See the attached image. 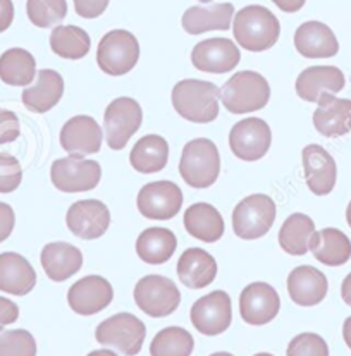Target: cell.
I'll list each match as a JSON object with an SVG mask.
<instances>
[{"instance_id":"cell-1","label":"cell","mask_w":351,"mask_h":356,"mask_svg":"<svg viewBox=\"0 0 351 356\" xmlns=\"http://www.w3.org/2000/svg\"><path fill=\"white\" fill-rule=\"evenodd\" d=\"M233 33L240 47L250 52H263L279 40V19L263 6H246L234 16Z\"/></svg>"},{"instance_id":"cell-2","label":"cell","mask_w":351,"mask_h":356,"mask_svg":"<svg viewBox=\"0 0 351 356\" xmlns=\"http://www.w3.org/2000/svg\"><path fill=\"white\" fill-rule=\"evenodd\" d=\"M172 105L186 121L207 124L219 115V90L211 81L183 79L172 88Z\"/></svg>"},{"instance_id":"cell-3","label":"cell","mask_w":351,"mask_h":356,"mask_svg":"<svg viewBox=\"0 0 351 356\" xmlns=\"http://www.w3.org/2000/svg\"><path fill=\"white\" fill-rule=\"evenodd\" d=\"M267 79L255 71H240L219 90V100L231 114H250L269 104Z\"/></svg>"},{"instance_id":"cell-4","label":"cell","mask_w":351,"mask_h":356,"mask_svg":"<svg viewBox=\"0 0 351 356\" xmlns=\"http://www.w3.org/2000/svg\"><path fill=\"white\" fill-rule=\"evenodd\" d=\"M179 172L191 188H209L220 172V157L215 143L209 138H197L184 145L179 161Z\"/></svg>"},{"instance_id":"cell-5","label":"cell","mask_w":351,"mask_h":356,"mask_svg":"<svg viewBox=\"0 0 351 356\" xmlns=\"http://www.w3.org/2000/svg\"><path fill=\"white\" fill-rule=\"evenodd\" d=\"M145 336H147V327L133 314L112 315L95 330V339L102 346L112 348L126 356L140 353Z\"/></svg>"},{"instance_id":"cell-6","label":"cell","mask_w":351,"mask_h":356,"mask_svg":"<svg viewBox=\"0 0 351 356\" xmlns=\"http://www.w3.org/2000/svg\"><path fill=\"white\" fill-rule=\"evenodd\" d=\"M276 220V203L267 195H252L233 210V231L241 239L266 236Z\"/></svg>"},{"instance_id":"cell-7","label":"cell","mask_w":351,"mask_h":356,"mask_svg":"<svg viewBox=\"0 0 351 356\" xmlns=\"http://www.w3.org/2000/svg\"><path fill=\"white\" fill-rule=\"evenodd\" d=\"M140 59L138 40L126 30L108 31L99 43L97 63L104 72L111 76L128 74Z\"/></svg>"},{"instance_id":"cell-8","label":"cell","mask_w":351,"mask_h":356,"mask_svg":"<svg viewBox=\"0 0 351 356\" xmlns=\"http://www.w3.org/2000/svg\"><path fill=\"white\" fill-rule=\"evenodd\" d=\"M136 305L148 317L161 318L174 314L181 303V293L174 282L164 275H147L135 286Z\"/></svg>"},{"instance_id":"cell-9","label":"cell","mask_w":351,"mask_h":356,"mask_svg":"<svg viewBox=\"0 0 351 356\" xmlns=\"http://www.w3.org/2000/svg\"><path fill=\"white\" fill-rule=\"evenodd\" d=\"M102 177V167L97 161L71 157L59 159L52 163L50 179L59 191L64 193H83V191L95 190Z\"/></svg>"},{"instance_id":"cell-10","label":"cell","mask_w":351,"mask_h":356,"mask_svg":"<svg viewBox=\"0 0 351 356\" xmlns=\"http://www.w3.org/2000/svg\"><path fill=\"white\" fill-rule=\"evenodd\" d=\"M141 122L143 112L135 98L121 97L112 100L104 114V129L108 147L112 150H122L129 138L140 129Z\"/></svg>"},{"instance_id":"cell-11","label":"cell","mask_w":351,"mask_h":356,"mask_svg":"<svg viewBox=\"0 0 351 356\" xmlns=\"http://www.w3.org/2000/svg\"><path fill=\"white\" fill-rule=\"evenodd\" d=\"M191 324L204 336H219L229 329L233 322V303L226 291H212L205 294L190 312Z\"/></svg>"},{"instance_id":"cell-12","label":"cell","mask_w":351,"mask_h":356,"mask_svg":"<svg viewBox=\"0 0 351 356\" xmlns=\"http://www.w3.org/2000/svg\"><path fill=\"white\" fill-rule=\"evenodd\" d=\"M272 143V133L263 119L248 118L233 126L229 134L231 152L245 162L266 157Z\"/></svg>"},{"instance_id":"cell-13","label":"cell","mask_w":351,"mask_h":356,"mask_svg":"<svg viewBox=\"0 0 351 356\" xmlns=\"http://www.w3.org/2000/svg\"><path fill=\"white\" fill-rule=\"evenodd\" d=\"M183 207V191L171 181H155L145 184L138 193V210L152 220H169Z\"/></svg>"},{"instance_id":"cell-14","label":"cell","mask_w":351,"mask_h":356,"mask_svg":"<svg viewBox=\"0 0 351 356\" xmlns=\"http://www.w3.org/2000/svg\"><path fill=\"white\" fill-rule=\"evenodd\" d=\"M66 224L70 231L79 239L102 238L111 226V212L107 205L99 200H81L72 203L67 210Z\"/></svg>"},{"instance_id":"cell-15","label":"cell","mask_w":351,"mask_h":356,"mask_svg":"<svg viewBox=\"0 0 351 356\" xmlns=\"http://www.w3.org/2000/svg\"><path fill=\"white\" fill-rule=\"evenodd\" d=\"M279 294L267 282H252L241 291L240 314L250 325H266L277 317Z\"/></svg>"},{"instance_id":"cell-16","label":"cell","mask_w":351,"mask_h":356,"mask_svg":"<svg viewBox=\"0 0 351 356\" xmlns=\"http://www.w3.org/2000/svg\"><path fill=\"white\" fill-rule=\"evenodd\" d=\"M241 60L240 49L229 38H209L197 43L191 52V63L198 71L211 74L231 72Z\"/></svg>"},{"instance_id":"cell-17","label":"cell","mask_w":351,"mask_h":356,"mask_svg":"<svg viewBox=\"0 0 351 356\" xmlns=\"http://www.w3.org/2000/svg\"><path fill=\"white\" fill-rule=\"evenodd\" d=\"M114 289L107 279L100 275H86L71 286L67 303L79 315H95L112 303Z\"/></svg>"},{"instance_id":"cell-18","label":"cell","mask_w":351,"mask_h":356,"mask_svg":"<svg viewBox=\"0 0 351 356\" xmlns=\"http://www.w3.org/2000/svg\"><path fill=\"white\" fill-rule=\"evenodd\" d=\"M104 133L90 115H74L60 129V145L70 155L85 157L100 152Z\"/></svg>"},{"instance_id":"cell-19","label":"cell","mask_w":351,"mask_h":356,"mask_svg":"<svg viewBox=\"0 0 351 356\" xmlns=\"http://www.w3.org/2000/svg\"><path fill=\"white\" fill-rule=\"evenodd\" d=\"M345 74L334 65L307 67L296 79V93L305 102L318 104L324 95H336L345 88Z\"/></svg>"},{"instance_id":"cell-20","label":"cell","mask_w":351,"mask_h":356,"mask_svg":"<svg viewBox=\"0 0 351 356\" xmlns=\"http://www.w3.org/2000/svg\"><path fill=\"white\" fill-rule=\"evenodd\" d=\"M303 170L309 190L313 195H329L336 186L338 167L334 159L320 145H309L303 148Z\"/></svg>"},{"instance_id":"cell-21","label":"cell","mask_w":351,"mask_h":356,"mask_svg":"<svg viewBox=\"0 0 351 356\" xmlns=\"http://www.w3.org/2000/svg\"><path fill=\"white\" fill-rule=\"evenodd\" d=\"M295 47L307 59H329L339 52L336 35L320 21H307L295 33Z\"/></svg>"},{"instance_id":"cell-22","label":"cell","mask_w":351,"mask_h":356,"mask_svg":"<svg viewBox=\"0 0 351 356\" xmlns=\"http://www.w3.org/2000/svg\"><path fill=\"white\" fill-rule=\"evenodd\" d=\"M313 126L322 136L339 138L351 131V100L324 95L313 112Z\"/></svg>"},{"instance_id":"cell-23","label":"cell","mask_w":351,"mask_h":356,"mask_svg":"<svg viewBox=\"0 0 351 356\" xmlns=\"http://www.w3.org/2000/svg\"><path fill=\"white\" fill-rule=\"evenodd\" d=\"M329 284L325 275L316 267H296L288 277V293L300 307H313L324 301Z\"/></svg>"},{"instance_id":"cell-24","label":"cell","mask_w":351,"mask_h":356,"mask_svg":"<svg viewBox=\"0 0 351 356\" xmlns=\"http://www.w3.org/2000/svg\"><path fill=\"white\" fill-rule=\"evenodd\" d=\"M64 95V79L63 76L52 69H42L38 71L36 83L30 88H24L21 100L28 111L35 114H45L50 108L56 107Z\"/></svg>"},{"instance_id":"cell-25","label":"cell","mask_w":351,"mask_h":356,"mask_svg":"<svg viewBox=\"0 0 351 356\" xmlns=\"http://www.w3.org/2000/svg\"><path fill=\"white\" fill-rule=\"evenodd\" d=\"M40 260L47 277L54 282H64L79 272L83 265V253L70 243L56 241L49 243L42 250Z\"/></svg>"},{"instance_id":"cell-26","label":"cell","mask_w":351,"mask_h":356,"mask_svg":"<svg viewBox=\"0 0 351 356\" xmlns=\"http://www.w3.org/2000/svg\"><path fill=\"white\" fill-rule=\"evenodd\" d=\"M179 281L190 289H204L217 277V261L202 248H188L177 261Z\"/></svg>"},{"instance_id":"cell-27","label":"cell","mask_w":351,"mask_h":356,"mask_svg":"<svg viewBox=\"0 0 351 356\" xmlns=\"http://www.w3.org/2000/svg\"><path fill=\"white\" fill-rule=\"evenodd\" d=\"M36 284V272L19 253H0V291L14 296L31 293Z\"/></svg>"},{"instance_id":"cell-28","label":"cell","mask_w":351,"mask_h":356,"mask_svg":"<svg viewBox=\"0 0 351 356\" xmlns=\"http://www.w3.org/2000/svg\"><path fill=\"white\" fill-rule=\"evenodd\" d=\"M309 250L320 264L327 267H341L351 259L350 238L336 227H325L313 232Z\"/></svg>"},{"instance_id":"cell-29","label":"cell","mask_w":351,"mask_h":356,"mask_svg":"<svg viewBox=\"0 0 351 356\" xmlns=\"http://www.w3.org/2000/svg\"><path fill=\"white\" fill-rule=\"evenodd\" d=\"M234 16V6L229 2L215 3V6L190 7L183 14V28L190 35H202L207 31H227L231 28V19Z\"/></svg>"},{"instance_id":"cell-30","label":"cell","mask_w":351,"mask_h":356,"mask_svg":"<svg viewBox=\"0 0 351 356\" xmlns=\"http://www.w3.org/2000/svg\"><path fill=\"white\" fill-rule=\"evenodd\" d=\"M184 227L198 241L215 243L224 234V219L211 203H195L184 212Z\"/></svg>"},{"instance_id":"cell-31","label":"cell","mask_w":351,"mask_h":356,"mask_svg":"<svg viewBox=\"0 0 351 356\" xmlns=\"http://www.w3.org/2000/svg\"><path fill=\"white\" fill-rule=\"evenodd\" d=\"M177 248L176 234L165 227H148L138 236L136 253L145 264L162 265L172 259Z\"/></svg>"},{"instance_id":"cell-32","label":"cell","mask_w":351,"mask_h":356,"mask_svg":"<svg viewBox=\"0 0 351 356\" xmlns=\"http://www.w3.org/2000/svg\"><path fill=\"white\" fill-rule=\"evenodd\" d=\"M169 161V145L158 134H148L133 147L129 162L141 174H154L164 169Z\"/></svg>"},{"instance_id":"cell-33","label":"cell","mask_w":351,"mask_h":356,"mask_svg":"<svg viewBox=\"0 0 351 356\" xmlns=\"http://www.w3.org/2000/svg\"><path fill=\"white\" fill-rule=\"evenodd\" d=\"M36 76V60L28 50L9 49L0 56V79L10 86H28Z\"/></svg>"},{"instance_id":"cell-34","label":"cell","mask_w":351,"mask_h":356,"mask_svg":"<svg viewBox=\"0 0 351 356\" xmlns=\"http://www.w3.org/2000/svg\"><path fill=\"white\" fill-rule=\"evenodd\" d=\"M316 232V224L305 213H293L282 224L279 231V245L286 253L302 257L309 252L310 238Z\"/></svg>"},{"instance_id":"cell-35","label":"cell","mask_w":351,"mask_h":356,"mask_svg":"<svg viewBox=\"0 0 351 356\" xmlns=\"http://www.w3.org/2000/svg\"><path fill=\"white\" fill-rule=\"evenodd\" d=\"M90 36L78 26H56L50 35V49L67 60H79L90 52Z\"/></svg>"},{"instance_id":"cell-36","label":"cell","mask_w":351,"mask_h":356,"mask_svg":"<svg viewBox=\"0 0 351 356\" xmlns=\"http://www.w3.org/2000/svg\"><path fill=\"white\" fill-rule=\"evenodd\" d=\"M195 339L183 327H168L157 332L150 344L152 356H191Z\"/></svg>"},{"instance_id":"cell-37","label":"cell","mask_w":351,"mask_h":356,"mask_svg":"<svg viewBox=\"0 0 351 356\" xmlns=\"http://www.w3.org/2000/svg\"><path fill=\"white\" fill-rule=\"evenodd\" d=\"M26 13L38 28H52L63 23L67 14L66 0H28Z\"/></svg>"},{"instance_id":"cell-38","label":"cell","mask_w":351,"mask_h":356,"mask_svg":"<svg viewBox=\"0 0 351 356\" xmlns=\"http://www.w3.org/2000/svg\"><path fill=\"white\" fill-rule=\"evenodd\" d=\"M0 356H36V341L28 330L0 332Z\"/></svg>"},{"instance_id":"cell-39","label":"cell","mask_w":351,"mask_h":356,"mask_svg":"<svg viewBox=\"0 0 351 356\" xmlns=\"http://www.w3.org/2000/svg\"><path fill=\"white\" fill-rule=\"evenodd\" d=\"M286 356H329V346L318 334L303 332L293 337Z\"/></svg>"},{"instance_id":"cell-40","label":"cell","mask_w":351,"mask_h":356,"mask_svg":"<svg viewBox=\"0 0 351 356\" xmlns=\"http://www.w3.org/2000/svg\"><path fill=\"white\" fill-rule=\"evenodd\" d=\"M23 181V169L16 157L0 152V193H13Z\"/></svg>"},{"instance_id":"cell-41","label":"cell","mask_w":351,"mask_h":356,"mask_svg":"<svg viewBox=\"0 0 351 356\" xmlns=\"http://www.w3.org/2000/svg\"><path fill=\"white\" fill-rule=\"evenodd\" d=\"M19 119L14 112L0 107V145L13 143L19 138Z\"/></svg>"},{"instance_id":"cell-42","label":"cell","mask_w":351,"mask_h":356,"mask_svg":"<svg viewBox=\"0 0 351 356\" xmlns=\"http://www.w3.org/2000/svg\"><path fill=\"white\" fill-rule=\"evenodd\" d=\"M111 0H74L76 14L85 19H95L106 13Z\"/></svg>"},{"instance_id":"cell-43","label":"cell","mask_w":351,"mask_h":356,"mask_svg":"<svg viewBox=\"0 0 351 356\" xmlns=\"http://www.w3.org/2000/svg\"><path fill=\"white\" fill-rule=\"evenodd\" d=\"M14 224H16V216H14L13 207L0 202V243L6 241L13 234Z\"/></svg>"},{"instance_id":"cell-44","label":"cell","mask_w":351,"mask_h":356,"mask_svg":"<svg viewBox=\"0 0 351 356\" xmlns=\"http://www.w3.org/2000/svg\"><path fill=\"white\" fill-rule=\"evenodd\" d=\"M19 318V308L14 301L7 300V298L0 296V332L3 327L14 324Z\"/></svg>"},{"instance_id":"cell-45","label":"cell","mask_w":351,"mask_h":356,"mask_svg":"<svg viewBox=\"0 0 351 356\" xmlns=\"http://www.w3.org/2000/svg\"><path fill=\"white\" fill-rule=\"evenodd\" d=\"M14 21L13 0H0V33L9 30Z\"/></svg>"},{"instance_id":"cell-46","label":"cell","mask_w":351,"mask_h":356,"mask_svg":"<svg viewBox=\"0 0 351 356\" xmlns=\"http://www.w3.org/2000/svg\"><path fill=\"white\" fill-rule=\"evenodd\" d=\"M272 2L284 13H296L305 6L307 0H272Z\"/></svg>"},{"instance_id":"cell-47","label":"cell","mask_w":351,"mask_h":356,"mask_svg":"<svg viewBox=\"0 0 351 356\" xmlns=\"http://www.w3.org/2000/svg\"><path fill=\"white\" fill-rule=\"evenodd\" d=\"M341 296H343V301H345L348 307H351V272L348 275L345 277V281H343L341 284Z\"/></svg>"},{"instance_id":"cell-48","label":"cell","mask_w":351,"mask_h":356,"mask_svg":"<svg viewBox=\"0 0 351 356\" xmlns=\"http://www.w3.org/2000/svg\"><path fill=\"white\" fill-rule=\"evenodd\" d=\"M343 337H345V343L346 346L351 350V317H348L343 324Z\"/></svg>"},{"instance_id":"cell-49","label":"cell","mask_w":351,"mask_h":356,"mask_svg":"<svg viewBox=\"0 0 351 356\" xmlns=\"http://www.w3.org/2000/svg\"><path fill=\"white\" fill-rule=\"evenodd\" d=\"M88 356H117V355H115L112 350H97V351H92Z\"/></svg>"},{"instance_id":"cell-50","label":"cell","mask_w":351,"mask_h":356,"mask_svg":"<svg viewBox=\"0 0 351 356\" xmlns=\"http://www.w3.org/2000/svg\"><path fill=\"white\" fill-rule=\"evenodd\" d=\"M346 220H348V226L351 227V202L348 203V209H346Z\"/></svg>"},{"instance_id":"cell-51","label":"cell","mask_w":351,"mask_h":356,"mask_svg":"<svg viewBox=\"0 0 351 356\" xmlns=\"http://www.w3.org/2000/svg\"><path fill=\"white\" fill-rule=\"evenodd\" d=\"M211 356H234V355L226 353V351H220V353H213V355H211Z\"/></svg>"},{"instance_id":"cell-52","label":"cell","mask_w":351,"mask_h":356,"mask_svg":"<svg viewBox=\"0 0 351 356\" xmlns=\"http://www.w3.org/2000/svg\"><path fill=\"white\" fill-rule=\"evenodd\" d=\"M255 356H274V355H270V353H259V355H255Z\"/></svg>"},{"instance_id":"cell-53","label":"cell","mask_w":351,"mask_h":356,"mask_svg":"<svg viewBox=\"0 0 351 356\" xmlns=\"http://www.w3.org/2000/svg\"><path fill=\"white\" fill-rule=\"evenodd\" d=\"M200 2H204V3H209V2H212V0H200Z\"/></svg>"}]
</instances>
